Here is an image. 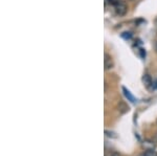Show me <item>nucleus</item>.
<instances>
[{"mask_svg": "<svg viewBox=\"0 0 157 156\" xmlns=\"http://www.w3.org/2000/svg\"><path fill=\"white\" fill-rule=\"evenodd\" d=\"M123 90H124V93H125L126 97H127V99H128L129 101H130V102H132V103H135V102H136V101H135V97H134L133 95L131 94V92L129 91L127 88L124 87V88H123Z\"/></svg>", "mask_w": 157, "mask_h": 156, "instance_id": "obj_4", "label": "nucleus"}, {"mask_svg": "<svg viewBox=\"0 0 157 156\" xmlns=\"http://www.w3.org/2000/svg\"><path fill=\"white\" fill-rule=\"evenodd\" d=\"M114 9H115V12L118 16H124V15L127 13V6H126L124 2H121V1H116L114 3Z\"/></svg>", "mask_w": 157, "mask_h": 156, "instance_id": "obj_1", "label": "nucleus"}, {"mask_svg": "<svg viewBox=\"0 0 157 156\" xmlns=\"http://www.w3.org/2000/svg\"><path fill=\"white\" fill-rule=\"evenodd\" d=\"M104 64H105V69H111L113 67V61L111 56H109L108 54H105V59H104Z\"/></svg>", "mask_w": 157, "mask_h": 156, "instance_id": "obj_2", "label": "nucleus"}, {"mask_svg": "<svg viewBox=\"0 0 157 156\" xmlns=\"http://www.w3.org/2000/svg\"><path fill=\"white\" fill-rule=\"evenodd\" d=\"M105 134L107 135L108 137H112V138H115V137H117V135H115V133H114V132L108 131V130H106V131H105Z\"/></svg>", "mask_w": 157, "mask_h": 156, "instance_id": "obj_7", "label": "nucleus"}, {"mask_svg": "<svg viewBox=\"0 0 157 156\" xmlns=\"http://www.w3.org/2000/svg\"><path fill=\"white\" fill-rule=\"evenodd\" d=\"M143 82H144V84H145V86L148 87V88L150 87L151 85H153V81H152L151 77L149 74H145V75H144Z\"/></svg>", "mask_w": 157, "mask_h": 156, "instance_id": "obj_3", "label": "nucleus"}, {"mask_svg": "<svg viewBox=\"0 0 157 156\" xmlns=\"http://www.w3.org/2000/svg\"><path fill=\"white\" fill-rule=\"evenodd\" d=\"M139 156H157V155L154 151H146V152H144L143 154H140Z\"/></svg>", "mask_w": 157, "mask_h": 156, "instance_id": "obj_6", "label": "nucleus"}, {"mask_svg": "<svg viewBox=\"0 0 157 156\" xmlns=\"http://www.w3.org/2000/svg\"><path fill=\"white\" fill-rule=\"evenodd\" d=\"M144 148L146 149V151H154L155 145H154L152 142H145L144 143Z\"/></svg>", "mask_w": 157, "mask_h": 156, "instance_id": "obj_5", "label": "nucleus"}]
</instances>
